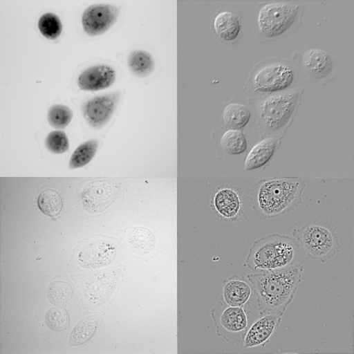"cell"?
Wrapping results in <instances>:
<instances>
[{
	"label": "cell",
	"mask_w": 354,
	"mask_h": 354,
	"mask_svg": "<svg viewBox=\"0 0 354 354\" xmlns=\"http://www.w3.org/2000/svg\"><path fill=\"white\" fill-rule=\"evenodd\" d=\"M303 266H295L250 274L249 281L254 288L260 313L283 314L300 285Z\"/></svg>",
	"instance_id": "obj_1"
},
{
	"label": "cell",
	"mask_w": 354,
	"mask_h": 354,
	"mask_svg": "<svg viewBox=\"0 0 354 354\" xmlns=\"http://www.w3.org/2000/svg\"><path fill=\"white\" fill-rule=\"evenodd\" d=\"M297 254V246L288 238H268L255 244L248 257L252 270H274L288 268Z\"/></svg>",
	"instance_id": "obj_2"
},
{
	"label": "cell",
	"mask_w": 354,
	"mask_h": 354,
	"mask_svg": "<svg viewBox=\"0 0 354 354\" xmlns=\"http://www.w3.org/2000/svg\"><path fill=\"white\" fill-rule=\"evenodd\" d=\"M296 179H274L264 183L259 192V205L266 215L274 216L288 209L296 201L300 189Z\"/></svg>",
	"instance_id": "obj_3"
},
{
	"label": "cell",
	"mask_w": 354,
	"mask_h": 354,
	"mask_svg": "<svg viewBox=\"0 0 354 354\" xmlns=\"http://www.w3.org/2000/svg\"><path fill=\"white\" fill-rule=\"evenodd\" d=\"M301 244L308 257L324 262L339 251V244L332 232L321 226L304 229Z\"/></svg>",
	"instance_id": "obj_4"
},
{
	"label": "cell",
	"mask_w": 354,
	"mask_h": 354,
	"mask_svg": "<svg viewBox=\"0 0 354 354\" xmlns=\"http://www.w3.org/2000/svg\"><path fill=\"white\" fill-rule=\"evenodd\" d=\"M297 10L286 3H272L262 8L259 17L260 30L266 36H281L296 19Z\"/></svg>",
	"instance_id": "obj_5"
},
{
	"label": "cell",
	"mask_w": 354,
	"mask_h": 354,
	"mask_svg": "<svg viewBox=\"0 0 354 354\" xmlns=\"http://www.w3.org/2000/svg\"><path fill=\"white\" fill-rule=\"evenodd\" d=\"M296 93L274 96L264 100L260 104V115L266 126L272 130L281 128L288 121L295 106H296Z\"/></svg>",
	"instance_id": "obj_6"
},
{
	"label": "cell",
	"mask_w": 354,
	"mask_h": 354,
	"mask_svg": "<svg viewBox=\"0 0 354 354\" xmlns=\"http://www.w3.org/2000/svg\"><path fill=\"white\" fill-rule=\"evenodd\" d=\"M119 15V8L109 4L89 6L82 15V26L86 34L98 36L113 27Z\"/></svg>",
	"instance_id": "obj_7"
},
{
	"label": "cell",
	"mask_w": 354,
	"mask_h": 354,
	"mask_svg": "<svg viewBox=\"0 0 354 354\" xmlns=\"http://www.w3.org/2000/svg\"><path fill=\"white\" fill-rule=\"evenodd\" d=\"M119 93L98 95L83 104V115L87 123L95 129L102 128L113 117L119 102Z\"/></svg>",
	"instance_id": "obj_8"
},
{
	"label": "cell",
	"mask_w": 354,
	"mask_h": 354,
	"mask_svg": "<svg viewBox=\"0 0 354 354\" xmlns=\"http://www.w3.org/2000/svg\"><path fill=\"white\" fill-rule=\"evenodd\" d=\"M294 80V73L290 67L273 64L260 70L254 78V86L262 93H275L290 86Z\"/></svg>",
	"instance_id": "obj_9"
},
{
	"label": "cell",
	"mask_w": 354,
	"mask_h": 354,
	"mask_svg": "<svg viewBox=\"0 0 354 354\" xmlns=\"http://www.w3.org/2000/svg\"><path fill=\"white\" fill-rule=\"evenodd\" d=\"M115 80V71L109 65L100 64L85 69L78 77L80 89L84 91H98L109 88Z\"/></svg>",
	"instance_id": "obj_10"
},
{
	"label": "cell",
	"mask_w": 354,
	"mask_h": 354,
	"mask_svg": "<svg viewBox=\"0 0 354 354\" xmlns=\"http://www.w3.org/2000/svg\"><path fill=\"white\" fill-rule=\"evenodd\" d=\"M283 314L270 313L262 315L261 318L255 321L249 328L245 336V346L255 347L264 344L272 336L273 331L281 323Z\"/></svg>",
	"instance_id": "obj_11"
},
{
	"label": "cell",
	"mask_w": 354,
	"mask_h": 354,
	"mask_svg": "<svg viewBox=\"0 0 354 354\" xmlns=\"http://www.w3.org/2000/svg\"><path fill=\"white\" fill-rule=\"evenodd\" d=\"M115 255V251L113 246L104 242H97L80 251L78 263L82 268H102L111 263Z\"/></svg>",
	"instance_id": "obj_12"
},
{
	"label": "cell",
	"mask_w": 354,
	"mask_h": 354,
	"mask_svg": "<svg viewBox=\"0 0 354 354\" xmlns=\"http://www.w3.org/2000/svg\"><path fill=\"white\" fill-rule=\"evenodd\" d=\"M218 323L229 333L238 335L241 341L245 339L244 337L249 329V314L241 306L240 307L231 306L224 310L220 316Z\"/></svg>",
	"instance_id": "obj_13"
},
{
	"label": "cell",
	"mask_w": 354,
	"mask_h": 354,
	"mask_svg": "<svg viewBox=\"0 0 354 354\" xmlns=\"http://www.w3.org/2000/svg\"><path fill=\"white\" fill-rule=\"evenodd\" d=\"M303 63L308 75L315 80L326 77L333 68L331 57L322 50H309L304 56Z\"/></svg>",
	"instance_id": "obj_14"
},
{
	"label": "cell",
	"mask_w": 354,
	"mask_h": 354,
	"mask_svg": "<svg viewBox=\"0 0 354 354\" xmlns=\"http://www.w3.org/2000/svg\"><path fill=\"white\" fill-rule=\"evenodd\" d=\"M277 149V142L272 138L263 140L249 153L245 161L247 170L257 169L266 165L272 158Z\"/></svg>",
	"instance_id": "obj_15"
},
{
	"label": "cell",
	"mask_w": 354,
	"mask_h": 354,
	"mask_svg": "<svg viewBox=\"0 0 354 354\" xmlns=\"http://www.w3.org/2000/svg\"><path fill=\"white\" fill-rule=\"evenodd\" d=\"M215 28L221 38L226 41H233L239 35L241 26L235 15L222 12L216 17Z\"/></svg>",
	"instance_id": "obj_16"
},
{
	"label": "cell",
	"mask_w": 354,
	"mask_h": 354,
	"mask_svg": "<svg viewBox=\"0 0 354 354\" xmlns=\"http://www.w3.org/2000/svg\"><path fill=\"white\" fill-rule=\"evenodd\" d=\"M251 296V288L241 281H232L224 288V298L229 306L240 307L245 305Z\"/></svg>",
	"instance_id": "obj_17"
},
{
	"label": "cell",
	"mask_w": 354,
	"mask_h": 354,
	"mask_svg": "<svg viewBox=\"0 0 354 354\" xmlns=\"http://www.w3.org/2000/svg\"><path fill=\"white\" fill-rule=\"evenodd\" d=\"M250 117V111L243 104H230L224 111L225 124L233 130L243 129L248 124Z\"/></svg>",
	"instance_id": "obj_18"
},
{
	"label": "cell",
	"mask_w": 354,
	"mask_h": 354,
	"mask_svg": "<svg viewBox=\"0 0 354 354\" xmlns=\"http://www.w3.org/2000/svg\"><path fill=\"white\" fill-rule=\"evenodd\" d=\"M215 205L221 215L232 218L237 215L239 211V198L237 194L231 189H223L216 196Z\"/></svg>",
	"instance_id": "obj_19"
},
{
	"label": "cell",
	"mask_w": 354,
	"mask_h": 354,
	"mask_svg": "<svg viewBox=\"0 0 354 354\" xmlns=\"http://www.w3.org/2000/svg\"><path fill=\"white\" fill-rule=\"evenodd\" d=\"M97 325L98 321L95 317H89L78 323L70 334L69 344L75 346L91 339L97 329Z\"/></svg>",
	"instance_id": "obj_20"
},
{
	"label": "cell",
	"mask_w": 354,
	"mask_h": 354,
	"mask_svg": "<svg viewBox=\"0 0 354 354\" xmlns=\"http://www.w3.org/2000/svg\"><path fill=\"white\" fill-rule=\"evenodd\" d=\"M129 67L138 76H147L154 69V59L151 54L142 50L133 51L129 56Z\"/></svg>",
	"instance_id": "obj_21"
},
{
	"label": "cell",
	"mask_w": 354,
	"mask_h": 354,
	"mask_svg": "<svg viewBox=\"0 0 354 354\" xmlns=\"http://www.w3.org/2000/svg\"><path fill=\"white\" fill-rule=\"evenodd\" d=\"M96 151H97V141L96 140H89V141L84 142L72 154L69 161L70 168L76 169V168L87 165L93 160Z\"/></svg>",
	"instance_id": "obj_22"
},
{
	"label": "cell",
	"mask_w": 354,
	"mask_h": 354,
	"mask_svg": "<svg viewBox=\"0 0 354 354\" xmlns=\"http://www.w3.org/2000/svg\"><path fill=\"white\" fill-rule=\"evenodd\" d=\"M221 146L229 154H241L247 149L245 135L240 130L228 131L222 137Z\"/></svg>",
	"instance_id": "obj_23"
},
{
	"label": "cell",
	"mask_w": 354,
	"mask_h": 354,
	"mask_svg": "<svg viewBox=\"0 0 354 354\" xmlns=\"http://www.w3.org/2000/svg\"><path fill=\"white\" fill-rule=\"evenodd\" d=\"M38 205L41 212L49 217H56L63 207V202L58 192L47 189L41 192L38 198Z\"/></svg>",
	"instance_id": "obj_24"
},
{
	"label": "cell",
	"mask_w": 354,
	"mask_h": 354,
	"mask_svg": "<svg viewBox=\"0 0 354 354\" xmlns=\"http://www.w3.org/2000/svg\"><path fill=\"white\" fill-rule=\"evenodd\" d=\"M39 30L46 38L55 40L62 32V24L56 15L45 14L39 19Z\"/></svg>",
	"instance_id": "obj_25"
},
{
	"label": "cell",
	"mask_w": 354,
	"mask_h": 354,
	"mask_svg": "<svg viewBox=\"0 0 354 354\" xmlns=\"http://www.w3.org/2000/svg\"><path fill=\"white\" fill-rule=\"evenodd\" d=\"M73 113L68 106L63 104H56L51 106L48 113V121L50 124L56 129H64L71 122Z\"/></svg>",
	"instance_id": "obj_26"
},
{
	"label": "cell",
	"mask_w": 354,
	"mask_h": 354,
	"mask_svg": "<svg viewBox=\"0 0 354 354\" xmlns=\"http://www.w3.org/2000/svg\"><path fill=\"white\" fill-rule=\"evenodd\" d=\"M72 297V288L63 281L52 283L48 288V299L53 305L62 306L70 301Z\"/></svg>",
	"instance_id": "obj_27"
},
{
	"label": "cell",
	"mask_w": 354,
	"mask_h": 354,
	"mask_svg": "<svg viewBox=\"0 0 354 354\" xmlns=\"http://www.w3.org/2000/svg\"><path fill=\"white\" fill-rule=\"evenodd\" d=\"M46 324L54 331H63L70 325L69 315L62 308H52L46 315Z\"/></svg>",
	"instance_id": "obj_28"
},
{
	"label": "cell",
	"mask_w": 354,
	"mask_h": 354,
	"mask_svg": "<svg viewBox=\"0 0 354 354\" xmlns=\"http://www.w3.org/2000/svg\"><path fill=\"white\" fill-rule=\"evenodd\" d=\"M46 147L55 154H62L69 149L67 135L62 131H53L46 138Z\"/></svg>",
	"instance_id": "obj_29"
}]
</instances>
